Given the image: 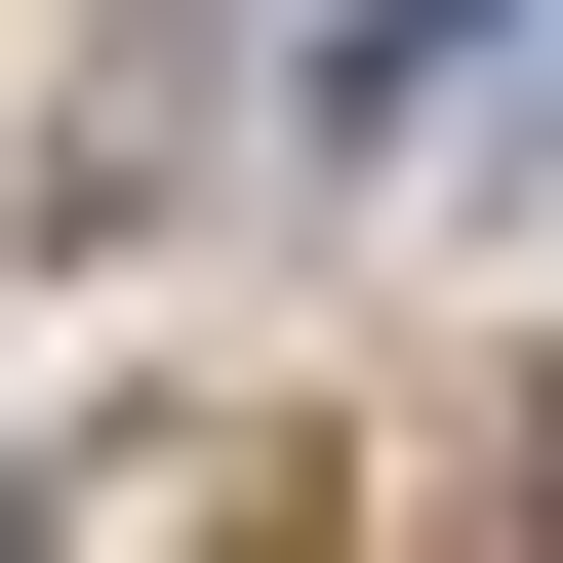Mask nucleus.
<instances>
[{"label":"nucleus","instance_id":"f257e3e1","mask_svg":"<svg viewBox=\"0 0 563 563\" xmlns=\"http://www.w3.org/2000/svg\"><path fill=\"white\" fill-rule=\"evenodd\" d=\"M443 41H483V0H322V121H402V81H443Z\"/></svg>","mask_w":563,"mask_h":563},{"label":"nucleus","instance_id":"f03ea898","mask_svg":"<svg viewBox=\"0 0 563 563\" xmlns=\"http://www.w3.org/2000/svg\"><path fill=\"white\" fill-rule=\"evenodd\" d=\"M523 523H563V402H523Z\"/></svg>","mask_w":563,"mask_h":563}]
</instances>
